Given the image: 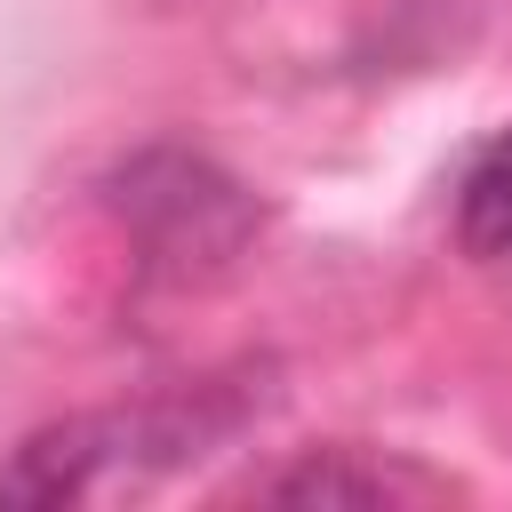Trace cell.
Listing matches in <instances>:
<instances>
[{
	"label": "cell",
	"instance_id": "obj_1",
	"mask_svg": "<svg viewBox=\"0 0 512 512\" xmlns=\"http://www.w3.org/2000/svg\"><path fill=\"white\" fill-rule=\"evenodd\" d=\"M112 208L136 224V240L160 264H184V272L192 264H224L256 224L248 192L224 168L192 160V152H136L112 176Z\"/></svg>",
	"mask_w": 512,
	"mask_h": 512
},
{
	"label": "cell",
	"instance_id": "obj_2",
	"mask_svg": "<svg viewBox=\"0 0 512 512\" xmlns=\"http://www.w3.org/2000/svg\"><path fill=\"white\" fill-rule=\"evenodd\" d=\"M224 424V408H136V416H72V424H48L32 432L8 472H0V504H64V496H88L104 464H128V456H184L200 448L208 432Z\"/></svg>",
	"mask_w": 512,
	"mask_h": 512
},
{
	"label": "cell",
	"instance_id": "obj_3",
	"mask_svg": "<svg viewBox=\"0 0 512 512\" xmlns=\"http://www.w3.org/2000/svg\"><path fill=\"white\" fill-rule=\"evenodd\" d=\"M456 232L472 256H512V136H496L456 184Z\"/></svg>",
	"mask_w": 512,
	"mask_h": 512
},
{
	"label": "cell",
	"instance_id": "obj_4",
	"mask_svg": "<svg viewBox=\"0 0 512 512\" xmlns=\"http://www.w3.org/2000/svg\"><path fill=\"white\" fill-rule=\"evenodd\" d=\"M392 488H400L392 472H360V464H296V472L264 480L256 496H272V504H376V496H392Z\"/></svg>",
	"mask_w": 512,
	"mask_h": 512
}]
</instances>
